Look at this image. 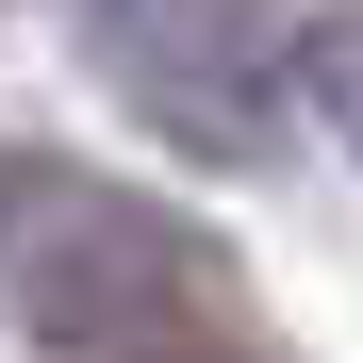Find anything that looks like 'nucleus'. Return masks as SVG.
Wrapping results in <instances>:
<instances>
[{"mask_svg":"<svg viewBox=\"0 0 363 363\" xmlns=\"http://www.w3.org/2000/svg\"><path fill=\"white\" fill-rule=\"evenodd\" d=\"M297 99L330 116V149H363V17H314V33H297Z\"/></svg>","mask_w":363,"mask_h":363,"instance_id":"nucleus-3","label":"nucleus"},{"mask_svg":"<svg viewBox=\"0 0 363 363\" xmlns=\"http://www.w3.org/2000/svg\"><path fill=\"white\" fill-rule=\"evenodd\" d=\"M83 50H99V83L133 99L165 149H199V165H281L297 33L264 17V0H83Z\"/></svg>","mask_w":363,"mask_h":363,"instance_id":"nucleus-1","label":"nucleus"},{"mask_svg":"<svg viewBox=\"0 0 363 363\" xmlns=\"http://www.w3.org/2000/svg\"><path fill=\"white\" fill-rule=\"evenodd\" d=\"M67 363H248V347H199V314H182V330H133V347H67Z\"/></svg>","mask_w":363,"mask_h":363,"instance_id":"nucleus-4","label":"nucleus"},{"mask_svg":"<svg viewBox=\"0 0 363 363\" xmlns=\"http://www.w3.org/2000/svg\"><path fill=\"white\" fill-rule=\"evenodd\" d=\"M0 297L67 347H133V330H182L199 314V264H182V231L133 215V199H83V182H33V248H0Z\"/></svg>","mask_w":363,"mask_h":363,"instance_id":"nucleus-2","label":"nucleus"}]
</instances>
